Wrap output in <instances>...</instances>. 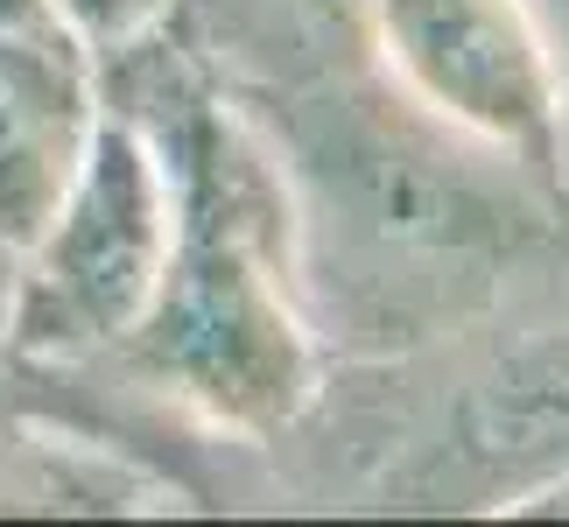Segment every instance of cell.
I'll return each mask as SVG.
<instances>
[{
  "instance_id": "cell-3",
  "label": "cell",
  "mask_w": 569,
  "mask_h": 527,
  "mask_svg": "<svg viewBox=\"0 0 569 527\" xmlns=\"http://www.w3.org/2000/svg\"><path fill=\"white\" fill-rule=\"evenodd\" d=\"M177 239V190L148 127L99 106L92 141L42 232L0 281V338L29 359L99 366L127 345Z\"/></svg>"
},
{
  "instance_id": "cell-4",
  "label": "cell",
  "mask_w": 569,
  "mask_h": 527,
  "mask_svg": "<svg viewBox=\"0 0 569 527\" xmlns=\"http://www.w3.org/2000/svg\"><path fill=\"white\" fill-rule=\"evenodd\" d=\"M366 63L465 141L562 190V71L535 0H366Z\"/></svg>"
},
{
  "instance_id": "cell-6",
  "label": "cell",
  "mask_w": 569,
  "mask_h": 527,
  "mask_svg": "<svg viewBox=\"0 0 569 527\" xmlns=\"http://www.w3.org/2000/svg\"><path fill=\"white\" fill-rule=\"evenodd\" d=\"M14 422H57V429H84V436H113V444L169 465L197 499H204V486L183 471V457H162V436L177 429V415H169V422L141 415V387H120L113 401H106L92 366L29 359V351H14L0 338V429H14Z\"/></svg>"
},
{
  "instance_id": "cell-2",
  "label": "cell",
  "mask_w": 569,
  "mask_h": 527,
  "mask_svg": "<svg viewBox=\"0 0 569 527\" xmlns=\"http://www.w3.org/2000/svg\"><path fill=\"white\" fill-rule=\"evenodd\" d=\"M268 135L296 190V260L317 338L345 324L331 338L366 351L443 338L541 247V218L569 211V197L429 120L380 71L373 84L331 71L289 99Z\"/></svg>"
},
{
  "instance_id": "cell-5",
  "label": "cell",
  "mask_w": 569,
  "mask_h": 527,
  "mask_svg": "<svg viewBox=\"0 0 569 527\" xmlns=\"http://www.w3.org/2000/svg\"><path fill=\"white\" fill-rule=\"evenodd\" d=\"M99 57L50 0H0V281L42 232L99 120Z\"/></svg>"
},
{
  "instance_id": "cell-7",
  "label": "cell",
  "mask_w": 569,
  "mask_h": 527,
  "mask_svg": "<svg viewBox=\"0 0 569 527\" xmlns=\"http://www.w3.org/2000/svg\"><path fill=\"white\" fill-rule=\"evenodd\" d=\"M50 8L71 21V36L99 63L120 57V50H134L141 36H156V29L177 21V0H50Z\"/></svg>"
},
{
  "instance_id": "cell-1",
  "label": "cell",
  "mask_w": 569,
  "mask_h": 527,
  "mask_svg": "<svg viewBox=\"0 0 569 527\" xmlns=\"http://www.w3.org/2000/svg\"><path fill=\"white\" fill-rule=\"evenodd\" d=\"M99 92L148 127L177 190L162 281L113 351L120 380L232 444L302 429L323 401V338L302 296L296 190L268 120L169 29L106 57Z\"/></svg>"
},
{
  "instance_id": "cell-8",
  "label": "cell",
  "mask_w": 569,
  "mask_h": 527,
  "mask_svg": "<svg viewBox=\"0 0 569 527\" xmlns=\"http://www.w3.org/2000/svg\"><path fill=\"white\" fill-rule=\"evenodd\" d=\"M541 29H549L556 71H562V190H569V0H535Z\"/></svg>"
}]
</instances>
